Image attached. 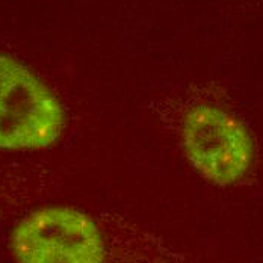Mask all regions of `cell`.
<instances>
[{
    "label": "cell",
    "mask_w": 263,
    "mask_h": 263,
    "mask_svg": "<svg viewBox=\"0 0 263 263\" xmlns=\"http://www.w3.org/2000/svg\"><path fill=\"white\" fill-rule=\"evenodd\" d=\"M64 124V109L52 91L23 64L0 53V148H46Z\"/></svg>",
    "instance_id": "6da1fadb"
},
{
    "label": "cell",
    "mask_w": 263,
    "mask_h": 263,
    "mask_svg": "<svg viewBox=\"0 0 263 263\" xmlns=\"http://www.w3.org/2000/svg\"><path fill=\"white\" fill-rule=\"evenodd\" d=\"M11 248L17 263H106L99 226L68 206L29 213L14 229Z\"/></svg>",
    "instance_id": "7a4b0ae2"
},
{
    "label": "cell",
    "mask_w": 263,
    "mask_h": 263,
    "mask_svg": "<svg viewBox=\"0 0 263 263\" xmlns=\"http://www.w3.org/2000/svg\"><path fill=\"white\" fill-rule=\"evenodd\" d=\"M182 142L194 170L216 186L242 180L254 160V142L248 129L222 107H191L182 124Z\"/></svg>",
    "instance_id": "3957f363"
}]
</instances>
